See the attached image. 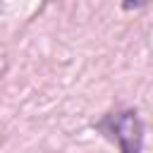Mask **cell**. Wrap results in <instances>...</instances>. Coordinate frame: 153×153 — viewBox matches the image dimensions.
<instances>
[{"label":"cell","instance_id":"2","mask_svg":"<svg viewBox=\"0 0 153 153\" xmlns=\"http://www.w3.org/2000/svg\"><path fill=\"white\" fill-rule=\"evenodd\" d=\"M146 2H148V0H124L122 7H124V10H139V7H143Z\"/></svg>","mask_w":153,"mask_h":153},{"label":"cell","instance_id":"1","mask_svg":"<svg viewBox=\"0 0 153 153\" xmlns=\"http://www.w3.org/2000/svg\"><path fill=\"white\" fill-rule=\"evenodd\" d=\"M103 127L110 131V136L115 139V143L120 146L122 153H141L143 124H141V120H139V115L134 110H127V112L108 117V122Z\"/></svg>","mask_w":153,"mask_h":153}]
</instances>
